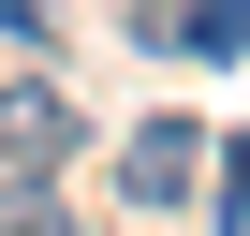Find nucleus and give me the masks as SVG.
Returning a JSON list of instances; mask_svg holds the SVG:
<instances>
[{"instance_id": "obj_4", "label": "nucleus", "mask_w": 250, "mask_h": 236, "mask_svg": "<svg viewBox=\"0 0 250 236\" xmlns=\"http://www.w3.org/2000/svg\"><path fill=\"white\" fill-rule=\"evenodd\" d=\"M177 45H191V59H235V45H250V0H191Z\"/></svg>"}, {"instance_id": "obj_1", "label": "nucleus", "mask_w": 250, "mask_h": 236, "mask_svg": "<svg viewBox=\"0 0 250 236\" xmlns=\"http://www.w3.org/2000/svg\"><path fill=\"white\" fill-rule=\"evenodd\" d=\"M74 148H88L74 89H59V74H0V177H59Z\"/></svg>"}, {"instance_id": "obj_2", "label": "nucleus", "mask_w": 250, "mask_h": 236, "mask_svg": "<svg viewBox=\"0 0 250 236\" xmlns=\"http://www.w3.org/2000/svg\"><path fill=\"white\" fill-rule=\"evenodd\" d=\"M206 192V133L191 118H133L118 133V207H191Z\"/></svg>"}, {"instance_id": "obj_3", "label": "nucleus", "mask_w": 250, "mask_h": 236, "mask_svg": "<svg viewBox=\"0 0 250 236\" xmlns=\"http://www.w3.org/2000/svg\"><path fill=\"white\" fill-rule=\"evenodd\" d=\"M0 236H74V207H59V177H0Z\"/></svg>"}, {"instance_id": "obj_5", "label": "nucleus", "mask_w": 250, "mask_h": 236, "mask_svg": "<svg viewBox=\"0 0 250 236\" xmlns=\"http://www.w3.org/2000/svg\"><path fill=\"white\" fill-rule=\"evenodd\" d=\"M0 45H30V59H44V0H0Z\"/></svg>"}]
</instances>
